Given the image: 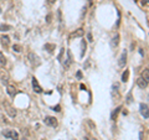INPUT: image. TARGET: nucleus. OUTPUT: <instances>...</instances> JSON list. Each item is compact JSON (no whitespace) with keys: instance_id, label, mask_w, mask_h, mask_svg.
Listing matches in <instances>:
<instances>
[{"instance_id":"5701e85b","label":"nucleus","mask_w":149,"mask_h":140,"mask_svg":"<svg viewBox=\"0 0 149 140\" xmlns=\"http://www.w3.org/2000/svg\"><path fill=\"white\" fill-rule=\"evenodd\" d=\"M21 50H22V47H21V45H14L13 46V51H15V52H21Z\"/></svg>"},{"instance_id":"412c9836","label":"nucleus","mask_w":149,"mask_h":140,"mask_svg":"<svg viewBox=\"0 0 149 140\" xmlns=\"http://www.w3.org/2000/svg\"><path fill=\"white\" fill-rule=\"evenodd\" d=\"M0 63H1V66L6 65V58L4 56V53H1V52H0Z\"/></svg>"},{"instance_id":"f03ea898","label":"nucleus","mask_w":149,"mask_h":140,"mask_svg":"<svg viewBox=\"0 0 149 140\" xmlns=\"http://www.w3.org/2000/svg\"><path fill=\"white\" fill-rule=\"evenodd\" d=\"M28 58H29L30 63H31L32 66H39V65H40V57L37 56L36 53L30 52L29 55H28Z\"/></svg>"},{"instance_id":"9d476101","label":"nucleus","mask_w":149,"mask_h":140,"mask_svg":"<svg viewBox=\"0 0 149 140\" xmlns=\"http://www.w3.org/2000/svg\"><path fill=\"white\" fill-rule=\"evenodd\" d=\"M137 86L139 87V88H142V89H144V88H147V86H148V83L142 78V77H139L138 79H137Z\"/></svg>"},{"instance_id":"2eb2a0df","label":"nucleus","mask_w":149,"mask_h":140,"mask_svg":"<svg viewBox=\"0 0 149 140\" xmlns=\"http://www.w3.org/2000/svg\"><path fill=\"white\" fill-rule=\"evenodd\" d=\"M142 78H143L147 83H149V70L148 68L143 70V72H142Z\"/></svg>"},{"instance_id":"ddd939ff","label":"nucleus","mask_w":149,"mask_h":140,"mask_svg":"<svg viewBox=\"0 0 149 140\" xmlns=\"http://www.w3.org/2000/svg\"><path fill=\"white\" fill-rule=\"evenodd\" d=\"M55 45L54 43H45V46H44V50H46L48 53H52L54 52V50H55Z\"/></svg>"},{"instance_id":"bb28decb","label":"nucleus","mask_w":149,"mask_h":140,"mask_svg":"<svg viewBox=\"0 0 149 140\" xmlns=\"http://www.w3.org/2000/svg\"><path fill=\"white\" fill-rule=\"evenodd\" d=\"M76 77H77L78 79H81V78H82V73H81V71H78V72L76 73Z\"/></svg>"},{"instance_id":"b1692460","label":"nucleus","mask_w":149,"mask_h":140,"mask_svg":"<svg viewBox=\"0 0 149 140\" xmlns=\"http://www.w3.org/2000/svg\"><path fill=\"white\" fill-rule=\"evenodd\" d=\"M127 103H132V92L127 94Z\"/></svg>"},{"instance_id":"2f4dec72","label":"nucleus","mask_w":149,"mask_h":140,"mask_svg":"<svg viewBox=\"0 0 149 140\" xmlns=\"http://www.w3.org/2000/svg\"><path fill=\"white\" fill-rule=\"evenodd\" d=\"M80 88H81V89H82V91H85V89H86V87H85V86H83V84H81V86H80Z\"/></svg>"},{"instance_id":"f8f14e48","label":"nucleus","mask_w":149,"mask_h":140,"mask_svg":"<svg viewBox=\"0 0 149 140\" xmlns=\"http://www.w3.org/2000/svg\"><path fill=\"white\" fill-rule=\"evenodd\" d=\"M0 40H1V43H3L4 47H8V46H9V43H10V39H9L8 35H3Z\"/></svg>"},{"instance_id":"7c9ffc66","label":"nucleus","mask_w":149,"mask_h":140,"mask_svg":"<svg viewBox=\"0 0 149 140\" xmlns=\"http://www.w3.org/2000/svg\"><path fill=\"white\" fill-rule=\"evenodd\" d=\"M55 1H56V0H47L48 4H55Z\"/></svg>"},{"instance_id":"4be33fe9","label":"nucleus","mask_w":149,"mask_h":140,"mask_svg":"<svg viewBox=\"0 0 149 140\" xmlns=\"http://www.w3.org/2000/svg\"><path fill=\"white\" fill-rule=\"evenodd\" d=\"M120 109H122V107H118L114 112L112 113V120H114V119L117 118V115H118V113H119V110H120Z\"/></svg>"},{"instance_id":"c85d7f7f","label":"nucleus","mask_w":149,"mask_h":140,"mask_svg":"<svg viewBox=\"0 0 149 140\" xmlns=\"http://www.w3.org/2000/svg\"><path fill=\"white\" fill-rule=\"evenodd\" d=\"M87 39H88V41H93V40H92V34H91V32H88V35H87Z\"/></svg>"},{"instance_id":"7ed1b4c3","label":"nucleus","mask_w":149,"mask_h":140,"mask_svg":"<svg viewBox=\"0 0 149 140\" xmlns=\"http://www.w3.org/2000/svg\"><path fill=\"white\" fill-rule=\"evenodd\" d=\"M44 123L46 124V125L48 126H54V128H56L57 126V119L55 118V117H46L44 119Z\"/></svg>"},{"instance_id":"4468645a","label":"nucleus","mask_w":149,"mask_h":140,"mask_svg":"<svg viewBox=\"0 0 149 140\" xmlns=\"http://www.w3.org/2000/svg\"><path fill=\"white\" fill-rule=\"evenodd\" d=\"M81 57H85V53H86V50H87V42L85 41V40H82L81 42Z\"/></svg>"},{"instance_id":"f704fd0d","label":"nucleus","mask_w":149,"mask_h":140,"mask_svg":"<svg viewBox=\"0 0 149 140\" xmlns=\"http://www.w3.org/2000/svg\"><path fill=\"white\" fill-rule=\"evenodd\" d=\"M148 102H149V94H148Z\"/></svg>"},{"instance_id":"cd10ccee","label":"nucleus","mask_w":149,"mask_h":140,"mask_svg":"<svg viewBox=\"0 0 149 140\" xmlns=\"http://www.w3.org/2000/svg\"><path fill=\"white\" fill-rule=\"evenodd\" d=\"M52 109H54L55 112H60V110H61V107H60V105H56V107H54Z\"/></svg>"},{"instance_id":"f3484780","label":"nucleus","mask_w":149,"mask_h":140,"mask_svg":"<svg viewBox=\"0 0 149 140\" xmlns=\"http://www.w3.org/2000/svg\"><path fill=\"white\" fill-rule=\"evenodd\" d=\"M1 134H3V136H5V138H8V139L11 138V130H10V129H5V130H3Z\"/></svg>"},{"instance_id":"473e14b6","label":"nucleus","mask_w":149,"mask_h":140,"mask_svg":"<svg viewBox=\"0 0 149 140\" xmlns=\"http://www.w3.org/2000/svg\"><path fill=\"white\" fill-rule=\"evenodd\" d=\"M85 139H86V140H92V138H89V136H86Z\"/></svg>"},{"instance_id":"9b49d317","label":"nucleus","mask_w":149,"mask_h":140,"mask_svg":"<svg viewBox=\"0 0 149 140\" xmlns=\"http://www.w3.org/2000/svg\"><path fill=\"white\" fill-rule=\"evenodd\" d=\"M119 39H120V36H119V34H116L113 37H112V41H111V45H112V47H117L119 43Z\"/></svg>"},{"instance_id":"f257e3e1","label":"nucleus","mask_w":149,"mask_h":140,"mask_svg":"<svg viewBox=\"0 0 149 140\" xmlns=\"http://www.w3.org/2000/svg\"><path fill=\"white\" fill-rule=\"evenodd\" d=\"M3 107H4V109H5V112L8 113V115L10 117V118H15L16 117V109H15L14 107L8 102V100H3Z\"/></svg>"},{"instance_id":"39448f33","label":"nucleus","mask_w":149,"mask_h":140,"mask_svg":"<svg viewBox=\"0 0 149 140\" xmlns=\"http://www.w3.org/2000/svg\"><path fill=\"white\" fill-rule=\"evenodd\" d=\"M126 63H127V50H124L122 52V55H120V57H119V60H118L119 67H124Z\"/></svg>"},{"instance_id":"0eeeda50","label":"nucleus","mask_w":149,"mask_h":140,"mask_svg":"<svg viewBox=\"0 0 149 140\" xmlns=\"http://www.w3.org/2000/svg\"><path fill=\"white\" fill-rule=\"evenodd\" d=\"M83 35H85V30L80 27V29H77V30H76L74 32H72V34H71V39H76V37H82Z\"/></svg>"},{"instance_id":"6e6552de","label":"nucleus","mask_w":149,"mask_h":140,"mask_svg":"<svg viewBox=\"0 0 149 140\" xmlns=\"http://www.w3.org/2000/svg\"><path fill=\"white\" fill-rule=\"evenodd\" d=\"M71 63H72V55H71V51H70V50H67V60H66V62L63 63L65 68H68Z\"/></svg>"},{"instance_id":"1a4fd4ad","label":"nucleus","mask_w":149,"mask_h":140,"mask_svg":"<svg viewBox=\"0 0 149 140\" xmlns=\"http://www.w3.org/2000/svg\"><path fill=\"white\" fill-rule=\"evenodd\" d=\"M6 92H8V94H9L10 97H15V94H16V89H15V87L14 86H10V84L6 86Z\"/></svg>"},{"instance_id":"423d86ee","label":"nucleus","mask_w":149,"mask_h":140,"mask_svg":"<svg viewBox=\"0 0 149 140\" xmlns=\"http://www.w3.org/2000/svg\"><path fill=\"white\" fill-rule=\"evenodd\" d=\"M32 88H34V91L36 92V93H42V88L40 87V84L37 82V79L34 77L32 78Z\"/></svg>"},{"instance_id":"6ab92c4d","label":"nucleus","mask_w":149,"mask_h":140,"mask_svg":"<svg viewBox=\"0 0 149 140\" xmlns=\"http://www.w3.org/2000/svg\"><path fill=\"white\" fill-rule=\"evenodd\" d=\"M11 140H19L20 138H19V133L17 131H15V130H11V138H10Z\"/></svg>"},{"instance_id":"393cba45","label":"nucleus","mask_w":149,"mask_h":140,"mask_svg":"<svg viewBox=\"0 0 149 140\" xmlns=\"http://www.w3.org/2000/svg\"><path fill=\"white\" fill-rule=\"evenodd\" d=\"M51 20H52V15L47 14V16H46V22H47V24H50V22H51Z\"/></svg>"},{"instance_id":"20e7f679","label":"nucleus","mask_w":149,"mask_h":140,"mask_svg":"<svg viewBox=\"0 0 149 140\" xmlns=\"http://www.w3.org/2000/svg\"><path fill=\"white\" fill-rule=\"evenodd\" d=\"M139 112L142 114V117H144L145 119L149 118V107L147 104H144V103H142L140 105H139Z\"/></svg>"},{"instance_id":"a211bd4d","label":"nucleus","mask_w":149,"mask_h":140,"mask_svg":"<svg viewBox=\"0 0 149 140\" xmlns=\"http://www.w3.org/2000/svg\"><path fill=\"white\" fill-rule=\"evenodd\" d=\"M11 26L10 25H6V24H3V25H0V31L1 32H6V31H9V30H11Z\"/></svg>"},{"instance_id":"dca6fc26","label":"nucleus","mask_w":149,"mask_h":140,"mask_svg":"<svg viewBox=\"0 0 149 140\" xmlns=\"http://www.w3.org/2000/svg\"><path fill=\"white\" fill-rule=\"evenodd\" d=\"M128 78H129V71L126 70L124 72H123V74H122V82H127L128 81Z\"/></svg>"},{"instance_id":"c756f323","label":"nucleus","mask_w":149,"mask_h":140,"mask_svg":"<svg viewBox=\"0 0 149 140\" xmlns=\"http://www.w3.org/2000/svg\"><path fill=\"white\" fill-rule=\"evenodd\" d=\"M87 123H88V124H89V125H91V126H92V128H93V129H94V128H96V125H94V124H93V123H92V122H91V120H89V119H88V120H87Z\"/></svg>"},{"instance_id":"72a5a7b5","label":"nucleus","mask_w":149,"mask_h":140,"mask_svg":"<svg viewBox=\"0 0 149 140\" xmlns=\"http://www.w3.org/2000/svg\"><path fill=\"white\" fill-rule=\"evenodd\" d=\"M22 140H28V139H26V138H22Z\"/></svg>"},{"instance_id":"aec40b11","label":"nucleus","mask_w":149,"mask_h":140,"mask_svg":"<svg viewBox=\"0 0 149 140\" xmlns=\"http://www.w3.org/2000/svg\"><path fill=\"white\" fill-rule=\"evenodd\" d=\"M113 93H116V97H118L119 94H118V91H119V84L118 83H114L113 84Z\"/></svg>"},{"instance_id":"a878e982","label":"nucleus","mask_w":149,"mask_h":140,"mask_svg":"<svg viewBox=\"0 0 149 140\" xmlns=\"http://www.w3.org/2000/svg\"><path fill=\"white\" fill-rule=\"evenodd\" d=\"M63 52H65V48H61V51H60L59 56H57V60H59V61H61V58H62V55H63Z\"/></svg>"}]
</instances>
